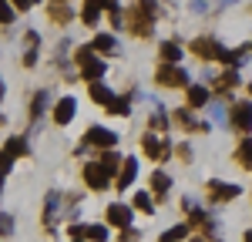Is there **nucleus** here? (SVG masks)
<instances>
[{
  "instance_id": "nucleus-38",
  "label": "nucleus",
  "mask_w": 252,
  "mask_h": 242,
  "mask_svg": "<svg viewBox=\"0 0 252 242\" xmlns=\"http://www.w3.org/2000/svg\"><path fill=\"white\" fill-rule=\"evenodd\" d=\"M135 239H138L135 229H125V232H121V242H135Z\"/></svg>"
},
{
  "instance_id": "nucleus-12",
  "label": "nucleus",
  "mask_w": 252,
  "mask_h": 242,
  "mask_svg": "<svg viewBox=\"0 0 252 242\" xmlns=\"http://www.w3.org/2000/svg\"><path fill=\"white\" fill-rule=\"evenodd\" d=\"M104 71H108V64H104L101 58H88L84 64H81V78L88 81V84L101 81V78H104Z\"/></svg>"
},
{
  "instance_id": "nucleus-22",
  "label": "nucleus",
  "mask_w": 252,
  "mask_h": 242,
  "mask_svg": "<svg viewBox=\"0 0 252 242\" xmlns=\"http://www.w3.org/2000/svg\"><path fill=\"white\" fill-rule=\"evenodd\" d=\"M205 104H209V88L192 84L189 88V108H205Z\"/></svg>"
},
{
  "instance_id": "nucleus-5",
  "label": "nucleus",
  "mask_w": 252,
  "mask_h": 242,
  "mask_svg": "<svg viewBox=\"0 0 252 242\" xmlns=\"http://www.w3.org/2000/svg\"><path fill=\"white\" fill-rule=\"evenodd\" d=\"M229 121H232L235 131L249 135V131H252V101H235L232 111H229Z\"/></svg>"
},
{
  "instance_id": "nucleus-32",
  "label": "nucleus",
  "mask_w": 252,
  "mask_h": 242,
  "mask_svg": "<svg viewBox=\"0 0 252 242\" xmlns=\"http://www.w3.org/2000/svg\"><path fill=\"white\" fill-rule=\"evenodd\" d=\"M111 115H121V118H128L131 115V98H118L115 108H111Z\"/></svg>"
},
{
  "instance_id": "nucleus-23",
  "label": "nucleus",
  "mask_w": 252,
  "mask_h": 242,
  "mask_svg": "<svg viewBox=\"0 0 252 242\" xmlns=\"http://www.w3.org/2000/svg\"><path fill=\"white\" fill-rule=\"evenodd\" d=\"M58 205H61V195H58V192H51V195H47V202H44V225H47V229L54 225V215H58Z\"/></svg>"
},
{
  "instance_id": "nucleus-29",
  "label": "nucleus",
  "mask_w": 252,
  "mask_h": 242,
  "mask_svg": "<svg viewBox=\"0 0 252 242\" xmlns=\"http://www.w3.org/2000/svg\"><path fill=\"white\" fill-rule=\"evenodd\" d=\"M148 124H152V131H165V128H168V121H165V111H161V104H158V101H155V111H152Z\"/></svg>"
},
{
  "instance_id": "nucleus-47",
  "label": "nucleus",
  "mask_w": 252,
  "mask_h": 242,
  "mask_svg": "<svg viewBox=\"0 0 252 242\" xmlns=\"http://www.w3.org/2000/svg\"><path fill=\"white\" fill-rule=\"evenodd\" d=\"M249 91H252V88H249Z\"/></svg>"
},
{
  "instance_id": "nucleus-36",
  "label": "nucleus",
  "mask_w": 252,
  "mask_h": 242,
  "mask_svg": "<svg viewBox=\"0 0 252 242\" xmlns=\"http://www.w3.org/2000/svg\"><path fill=\"white\" fill-rule=\"evenodd\" d=\"M67 47H71V40H61V44H58V51H54V60H58V64L67 58Z\"/></svg>"
},
{
  "instance_id": "nucleus-34",
  "label": "nucleus",
  "mask_w": 252,
  "mask_h": 242,
  "mask_svg": "<svg viewBox=\"0 0 252 242\" xmlns=\"http://www.w3.org/2000/svg\"><path fill=\"white\" fill-rule=\"evenodd\" d=\"M138 10H141V14H148L152 20L158 17V3H155V0H138Z\"/></svg>"
},
{
  "instance_id": "nucleus-42",
  "label": "nucleus",
  "mask_w": 252,
  "mask_h": 242,
  "mask_svg": "<svg viewBox=\"0 0 252 242\" xmlns=\"http://www.w3.org/2000/svg\"><path fill=\"white\" fill-rule=\"evenodd\" d=\"M3 179H7V175H0V192H3Z\"/></svg>"
},
{
  "instance_id": "nucleus-39",
  "label": "nucleus",
  "mask_w": 252,
  "mask_h": 242,
  "mask_svg": "<svg viewBox=\"0 0 252 242\" xmlns=\"http://www.w3.org/2000/svg\"><path fill=\"white\" fill-rule=\"evenodd\" d=\"M14 3V10H31V0H10Z\"/></svg>"
},
{
  "instance_id": "nucleus-28",
  "label": "nucleus",
  "mask_w": 252,
  "mask_h": 242,
  "mask_svg": "<svg viewBox=\"0 0 252 242\" xmlns=\"http://www.w3.org/2000/svg\"><path fill=\"white\" fill-rule=\"evenodd\" d=\"M185 236H189V225H172V229L161 232V239H158V242H182Z\"/></svg>"
},
{
  "instance_id": "nucleus-3",
  "label": "nucleus",
  "mask_w": 252,
  "mask_h": 242,
  "mask_svg": "<svg viewBox=\"0 0 252 242\" xmlns=\"http://www.w3.org/2000/svg\"><path fill=\"white\" fill-rule=\"evenodd\" d=\"M84 145H91V148H101V151H108V148H115V145H118V135L111 131V128L91 124V128H88V135H84Z\"/></svg>"
},
{
  "instance_id": "nucleus-17",
  "label": "nucleus",
  "mask_w": 252,
  "mask_h": 242,
  "mask_svg": "<svg viewBox=\"0 0 252 242\" xmlns=\"http://www.w3.org/2000/svg\"><path fill=\"white\" fill-rule=\"evenodd\" d=\"M135 179H138V161L128 155V158H125V165H121V172H118V188H128Z\"/></svg>"
},
{
  "instance_id": "nucleus-14",
  "label": "nucleus",
  "mask_w": 252,
  "mask_h": 242,
  "mask_svg": "<svg viewBox=\"0 0 252 242\" xmlns=\"http://www.w3.org/2000/svg\"><path fill=\"white\" fill-rule=\"evenodd\" d=\"M94 161L101 165V168H104V172H108V175H118V172H121V165H125V158L118 155L115 148H108V151H101V155H97Z\"/></svg>"
},
{
  "instance_id": "nucleus-33",
  "label": "nucleus",
  "mask_w": 252,
  "mask_h": 242,
  "mask_svg": "<svg viewBox=\"0 0 252 242\" xmlns=\"http://www.w3.org/2000/svg\"><path fill=\"white\" fill-rule=\"evenodd\" d=\"M135 209H141V212H152V209H155V205H152V195H148V192H138V195H135Z\"/></svg>"
},
{
  "instance_id": "nucleus-16",
  "label": "nucleus",
  "mask_w": 252,
  "mask_h": 242,
  "mask_svg": "<svg viewBox=\"0 0 252 242\" xmlns=\"http://www.w3.org/2000/svg\"><path fill=\"white\" fill-rule=\"evenodd\" d=\"M175 121H178L185 131H209V124H205V121H195L189 108H178V111H175Z\"/></svg>"
},
{
  "instance_id": "nucleus-25",
  "label": "nucleus",
  "mask_w": 252,
  "mask_h": 242,
  "mask_svg": "<svg viewBox=\"0 0 252 242\" xmlns=\"http://www.w3.org/2000/svg\"><path fill=\"white\" fill-rule=\"evenodd\" d=\"M47 104H51V94H47V91H37V94H34V101H31V115H34V118H40V115L47 111Z\"/></svg>"
},
{
  "instance_id": "nucleus-13",
  "label": "nucleus",
  "mask_w": 252,
  "mask_h": 242,
  "mask_svg": "<svg viewBox=\"0 0 252 242\" xmlns=\"http://www.w3.org/2000/svg\"><path fill=\"white\" fill-rule=\"evenodd\" d=\"M91 101L111 111V108H115V101H118V94L111 91V88H108V84H101V81H94V84H91Z\"/></svg>"
},
{
  "instance_id": "nucleus-45",
  "label": "nucleus",
  "mask_w": 252,
  "mask_h": 242,
  "mask_svg": "<svg viewBox=\"0 0 252 242\" xmlns=\"http://www.w3.org/2000/svg\"><path fill=\"white\" fill-rule=\"evenodd\" d=\"M0 121H3V115H0Z\"/></svg>"
},
{
  "instance_id": "nucleus-10",
  "label": "nucleus",
  "mask_w": 252,
  "mask_h": 242,
  "mask_svg": "<svg viewBox=\"0 0 252 242\" xmlns=\"http://www.w3.org/2000/svg\"><path fill=\"white\" fill-rule=\"evenodd\" d=\"M131 205H125V202H115V205H108V222L111 225H121V229H131Z\"/></svg>"
},
{
  "instance_id": "nucleus-2",
  "label": "nucleus",
  "mask_w": 252,
  "mask_h": 242,
  "mask_svg": "<svg viewBox=\"0 0 252 242\" xmlns=\"http://www.w3.org/2000/svg\"><path fill=\"white\" fill-rule=\"evenodd\" d=\"M155 81L165 84V88H185V84H189V74H185V67H178V64H161L155 71Z\"/></svg>"
},
{
  "instance_id": "nucleus-1",
  "label": "nucleus",
  "mask_w": 252,
  "mask_h": 242,
  "mask_svg": "<svg viewBox=\"0 0 252 242\" xmlns=\"http://www.w3.org/2000/svg\"><path fill=\"white\" fill-rule=\"evenodd\" d=\"M189 51H192L195 58H202V60H222V54H225V47H222L219 40H212V37H195L192 44H189Z\"/></svg>"
},
{
  "instance_id": "nucleus-43",
  "label": "nucleus",
  "mask_w": 252,
  "mask_h": 242,
  "mask_svg": "<svg viewBox=\"0 0 252 242\" xmlns=\"http://www.w3.org/2000/svg\"><path fill=\"white\" fill-rule=\"evenodd\" d=\"M0 98H3V81H0Z\"/></svg>"
},
{
  "instance_id": "nucleus-9",
  "label": "nucleus",
  "mask_w": 252,
  "mask_h": 242,
  "mask_svg": "<svg viewBox=\"0 0 252 242\" xmlns=\"http://www.w3.org/2000/svg\"><path fill=\"white\" fill-rule=\"evenodd\" d=\"M209 199L212 202H229V199H239V185H229V182H219V179H212L209 185Z\"/></svg>"
},
{
  "instance_id": "nucleus-46",
  "label": "nucleus",
  "mask_w": 252,
  "mask_h": 242,
  "mask_svg": "<svg viewBox=\"0 0 252 242\" xmlns=\"http://www.w3.org/2000/svg\"><path fill=\"white\" fill-rule=\"evenodd\" d=\"M249 47H252V44H249Z\"/></svg>"
},
{
  "instance_id": "nucleus-11",
  "label": "nucleus",
  "mask_w": 252,
  "mask_h": 242,
  "mask_svg": "<svg viewBox=\"0 0 252 242\" xmlns=\"http://www.w3.org/2000/svg\"><path fill=\"white\" fill-rule=\"evenodd\" d=\"M37 54H40L37 30H27V34H24V67H34V64H37Z\"/></svg>"
},
{
  "instance_id": "nucleus-27",
  "label": "nucleus",
  "mask_w": 252,
  "mask_h": 242,
  "mask_svg": "<svg viewBox=\"0 0 252 242\" xmlns=\"http://www.w3.org/2000/svg\"><path fill=\"white\" fill-rule=\"evenodd\" d=\"M84 239L88 242H108V225H84Z\"/></svg>"
},
{
  "instance_id": "nucleus-44",
  "label": "nucleus",
  "mask_w": 252,
  "mask_h": 242,
  "mask_svg": "<svg viewBox=\"0 0 252 242\" xmlns=\"http://www.w3.org/2000/svg\"><path fill=\"white\" fill-rule=\"evenodd\" d=\"M34 3H37V0H31V7H34Z\"/></svg>"
},
{
  "instance_id": "nucleus-35",
  "label": "nucleus",
  "mask_w": 252,
  "mask_h": 242,
  "mask_svg": "<svg viewBox=\"0 0 252 242\" xmlns=\"http://www.w3.org/2000/svg\"><path fill=\"white\" fill-rule=\"evenodd\" d=\"M10 232H14V219L3 212V215H0V236H10Z\"/></svg>"
},
{
  "instance_id": "nucleus-37",
  "label": "nucleus",
  "mask_w": 252,
  "mask_h": 242,
  "mask_svg": "<svg viewBox=\"0 0 252 242\" xmlns=\"http://www.w3.org/2000/svg\"><path fill=\"white\" fill-rule=\"evenodd\" d=\"M178 158L189 161V158H192V148H189V145H178Z\"/></svg>"
},
{
  "instance_id": "nucleus-24",
  "label": "nucleus",
  "mask_w": 252,
  "mask_h": 242,
  "mask_svg": "<svg viewBox=\"0 0 252 242\" xmlns=\"http://www.w3.org/2000/svg\"><path fill=\"white\" fill-rule=\"evenodd\" d=\"M161 60H165V64H178V60H182V47H178L175 40H165V44H161Z\"/></svg>"
},
{
  "instance_id": "nucleus-18",
  "label": "nucleus",
  "mask_w": 252,
  "mask_h": 242,
  "mask_svg": "<svg viewBox=\"0 0 252 242\" xmlns=\"http://www.w3.org/2000/svg\"><path fill=\"white\" fill-rule=\"evenodd\" d=\"M91 47H94V54H118V40L111 34H94Z\"/></svg>"
},
{
  "instance_id": "nucleus-8",
  "label": "nucleus",
  "mask_w": 252,
  "mask_h": 242,
  "mask_svg": "<svg viewBox=\"0 0 252 242\" xmlns=\"http://www.w3.org/2000/svg\"><path fill=\"white\" fill-rule=\"evenodd\" d=\"M74 115H78V98H74V94H67V98H61L58 104H54V115H51V118H54V124L64 128V124H71V121H74Z\"/></svg>"
},
{
  "instance_id": "nucleus-21",
  "label": "nucleus",
  "mask_w": 252,
  "mask_h": 242,
  "mask_svg": "<svg viewBox=\"0 0 252 242\" xmlns=\"http://www.w3.org/2000/svg\"><path fill=\"white\" fill-rule=\"evenodd\" d=\"M235 161H239L242 168H252V138H249V135L239 141V148H235Z\"/></svg>"
},
{
  "instance_id": "nucleus-26",
  "label": "nucleus",
  "mask_w": 252,
  "mask_h": 242,
  "mask_svg": "<svg viewBox=\"0 0 252 242\" xmlns=\"http://www.w3.org/2000/svg\"><path fill=\"white\" fill-rule=\"evenodd\" d=\"M212 84L219 88V91H229V88H235V84H239V71H235V67H229V71H225L222 78H215Z\"/></svg>"
},
{
  "instance_id": "nucleus-40",
  "label": "nucleus",
  "mask_w": 252,
  "mask_h": 242,
  "mask_svg": "<svg viewBox=\"0 0 252 242\" xmlns=\"http://www.w3.org/2000/svg\"><path fill=\"white\" fill-rule=\"evenodd\" d=\"M246 242H252V229H249V232H246Z\"/></svg>"
},
{
  "instance_id": "nucleus-30",
  "label": "nucleus",
  "mask_w": 252,
  "mask_h": 242,
  "mask_svg": "<svg viewBox=\"0 0 252 242\" xmlns=\"http://www.w3.org/2000/svg\"><path fill=\"white\" fill-rule=\"evenodd\" d=\"M209 115H212L215 124H225V121H229V111H225V104H219V101H212V104H209Z\"/></svg>"
},
{
  "instance_id": "nucleus-4",
  "label": "nucleus",
  "mask_w": 252,
  "mask_h": 242,
  "mask_svg": "<svg viewBox=\"0 0 252 242\" xmlns=\"http://www.w3.org/2000/svg\"><path fill=\"white\" fill-rule=\"evenodd\" d=\"M24 151H27V141L24 138H10L7 141V145L0 148V175H7V172L14 168V161H17Z\"/></svg>"
},
{
  "instance_id": "nucleus-7",
  "label": "nucleus",
  "mask_w": 252,
  "mask_h": 242,
  "mask_svg": "<svg viewBox=\"0 0 252 242\" xmlns=\"http://www.w3.org/2000/svg\"><path fill=\"white\" fill-rule=\"evenodd\" d=\"M152 27H155V20L148 17V14H141L138 7L128 10V30H131L135 37H152Z\"/></svg>"
},
{
  "instance_id": "nucleus-20",
  "label": "nucleus",
  "mask_w": 252,
  "mask_h": 242,
  "mask_svg": "<svg viewBox=\"0 0 252 242\" xmlns=\"http://www.w3.org/2000/svg\"><path fill=\"white\" fill-rule=\"evenodd\" d=\"M47 17L54 20V24H71L74 14L67 10V3H47Z\"/></svg>"
},
{
  "instance_id": "nucleus-31",
  "label": "nucleus",
  "mask_w": 252,
  "mask_h": 242,
  "mask_svg": "<svg viewBox=\"0 0 252 242\" xmlns=\"http://www.w3.org/2000/svg\"><path fill=\"white\" fill-rule=\"evenodd\" d=\"M0 24H3V27L14 24V3H10V0H0Z\"/></svg>"
},
{
  "instance_id": "nucleus-6",
  "label": "nucleus",
  "mask_w": 252,
  "mask_h": 242,
  "mask_svg": "<svg viewBox=\"0 0 252 242\" xmlns=\"http://www.w3.org/2000/svg\"><path fill=\"white\" fill-rule=\"evenodd\" d=\"M84 185L94 188V192H104V188L111 185V175H108L97 161H88V165H84Z\"/></svg>"
},
{
  "instance_id": "nucleus-41",
  "label": "nucleus",
  "mask_w": 252,
  "mask_h": 242,
  "mask_svg": "<svg viewBox=\"0 0 252 242\" xmlns=\"http://www.w3.org/2000/svg\"><path fill=\"white\" fill-rule=\"evenodd\" d=\"M51 3H71V0H51Z\"/></svg>"
},
{
  "instance_id": "nucleus-19",
  "label": "nucleus",
  "mask_w": 252,
  "mask_h": 242,
  "mask_svg": "<svg viewBox=\"0 0 252 242\" xmlns=\"http://www.w3.org/2000/svg\"><path fill=\"white\" fill-rule=\"evenodd\" d=\"M148 182H152V192H155V199H161V195L172 188V179H168V172H161V168H155Z\"/></svg>"
},
{
  "instance_id": "nucleus-15",
  "label": "nucleus",
  "mask_w": 252,
  "mask_h": 242,
  "mask_svg": "<svg viewBox=\"0 0 252 242\" xmlns=\"http://www.w3.org/2000/svg\"><path fill=\"white\" fill-rule=\"evenodd\" d=\"M101 10H108V0H84L81 20H84L88 27H94V24H97V17H101Z\"/></svg>"
}]
</instances>
